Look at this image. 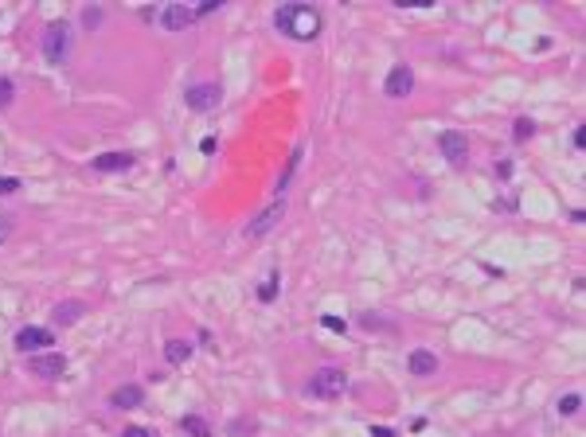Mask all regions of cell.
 Here are the masks:
<instances>
[{
    "mask_svg": "<svg viewBox=\"0 0 586 437\" xmlns=\"http://www.w3.org/2000/svg\"><path fill=\"white\" fill-rule=\"evenodd\" d=\"M274 24H278L282 35H289V40H298V43H313L321 35V12L313 4H301V0L282 4L274 12Z\"/></svg>",
    "mask_w": 586,
    "mask_h": 437,
    "instance_id": "cell-1",
    "label": "cell"
},
{
    "mask_svg": "<svg viewBox=\"0 0 586 437\" xmlns=\"http://www.w3.org/2000/svg\"><path fill=\"white\" fill-rule=\"evenodd\" d=\"M67 55H70V28L63 20L47 24V28H43V59H47L51 67H63Z\"/></svg>",
    "mask_w": 586,
    "mask_h": 437,
    "instance_id": "cell-2",
    "label": "cell"
},
{
    "mask_svg": "<svg viewBox=\"0 0 586 437\" xmlns=\"http://www.w3.org/2000/svg\"><path fill=\"white\" fill-rule=\"evenodd\" d=\"M305 390L313 398H325V402L328 398H340L348 390V375L340 367H321V371H313V379H309Z\"/></svg>",
    "mask_w": 586,
    "mask_h": 437,
    "instance_id": "cell-3",
    "label": "cell"
},
{
    "mask_svg": "<svg viewBox=\"0 0 586 437\" xmlns=\"http://www.w3.org/2000/svg\"><path fill=\"white\" fill-rule=\"evenodd\" d=\"M28 371L43 383H55L67 371V356L63 351H36V356H28Z\"/></svg>",
    "mask_w": 586,
    "mask_h": 437,
    "instance_id": "cell-4",
    "label": "cell"
},
{
    "mask_svg": "<svg viewBox=\"0 0 586 437\" xmlns=\"http://www.w3.org/2000/svg\"><path fill=\"white\" fill-rule=\"evenodd\" d=\"M219 98H223L219 82H196V86L184 90V102H188V109H196V113H208V109H215Z\"/></svg>",
    "mask_w": 586,
    "mask_h": 437,
    "instance_id": "cell-5",
    "label": "cell"
},
{
    "mask_svg": "<svg viewBox=\"0 0 586 437\" xmlns=\"http://www.w3.org/2000/svg\"><path fill=\"white\" fill-rule=\"evenodd\" d=\"M282 215H286V199L278 196L266 211H259V215H254V218L247 223V239H262V235H270V230H274V227L282 223Z\"/></svg>",
    "mask_w": 586,
    "mask_h": 437,
    "instance_id": "cell-6",
    "label": "cell"
},
{
    "mask_svg": "<svg viewBox=\"0 0 586 437\" xmlns=\"http://www.w3.org/2000/svg\"><path fill=\"white\" fill-rule=\"evenodd\" d=\"M438 149H442V157H446L454 168H461L469 160V137L457 133V129H446V133H438Z\"/></svg>",
    "mask_w": 586,
    "mask_h": 437,
    "instance_id": "cell-7",
    "label": "cell"
},
{
    "mask_svg": "<svg viewBox=\"0 0 586 437\" xmlns=\"http://www.w3.org/2000/svg\"><path fill=\"white\" fill-rule=\"evenodd\" d=\"M188 24H196V8H188V4H164L160 8V28L164 31H184Z\"/></svg>",
    "mask_w": 586,
    "mask_h": 437,
    "instance_id": "cell-8",
    "label": "cell"
},
{
    "mask_svg": "<svg viewBox=\"0 0 586 437\" xmlns=\"http://www.w3.org/2000/svg\"><path fill=\"white\" fill-rule=\"evenodd\" d=\"M387 98H407L410 90H415V70L407 67V63H395L391 67V74H387Z\"/></svg>",
    "mask_w": 586,
    "mask_h": 437,
    "instance_id": "cell-9",
    "label": "cell"
},
{
    "mask_svg": "<svg viewBox=\"0 0 586 437\" xmlns=\"http://www.w3.org/2000/svg\"><path fill=\"white\" fill-rule=\"evenodd\" d=\"M407 371L415 379H430V375H438V356L430 348H415L407 356Z\"/></svg>",
    "mask_w": 586,
    "mask_h": 437,
    "instance_id": "cell-10",
    "label": "cell"
},
{
    "mask_svg": "<svg viewBox=\"0 0 586 437\" xmlns=\"http://www.w3.org/2000/svg\"><path fill=\"white\" fill-rule=\"evenodd\" d=\"M133 164H137L133 152H102V157L90 160V168L94 172H130Z\"/></svg>",
    "mask_w": 586,
    "mask_h": 437,
    "instance_id": "cell-11",
    "label": "cell"
},
{
    "mask_svg": "<svg viewBox=\"0 0 586 437\" xmlns=\"http://www.w3.org/2000/svg\"><path fill=\"white\" fill-rule=\"evenodd\" d=\"M51 344H55L51 328H20L16 332V348L28 351V356H31V348H51Z\"/></svg>",
    "mask_w": 586,
    "mask_h": 437,
    "instance_id": "cell-12",
    "label": "cell"
},
{
    "mask_svg": "<svg viewBox=\"0 0 586 437\" xmlns=\"http://www.w3.org/2000/svg\"><path fill=\"white\" fill-rule=\"evenodd\" d=\"M86 312V305L82 301H59V305L51 308V320L59 328H70V324H79V317Z\"/></svg>",
    "mask_w": 586,
    "mask_h": 437,
    "instance_id": "cell-13",
    "label": "cell"
},
{
    "mask_svg": "<svg viewBox=\"0 0 586 437\" xmlns=\"http://www.w3.org/2000/svg\"><path fill=\"white\" fill-rule=\"evenodd\" d=\"M141 402H145V390L141 387H118L109 395V406L114 410H133V406H141Z\"/></svg>",
    "mask_w": 586,
    "mask_h": 437,
    "instance_id": "cell-14",
    "label": "cell"
},
{
    "mask_svg": "<svg viewBox=\"0 0 586 437\" xmlns=\"http://www.w3.org/2000/svg\"><path fill=\"white\" fill-rule=\"evenodd\" d=\"M164 359H169L172 367L188 363V359H192V344H188V340H169V344H164Z\"/></svg>",
    "mask_w": 586,
    "mask_h": 437,
    "instance_id": "cell-15",
    "label": "cell"
},
{
    "mask_svg": "<svg viewBox=\"0 0 586 437\" xmlns=\"http://www.w3.org/2000/svg\"><path fill=\"white\" fill-rule=\"evenodd\" d=\"M180 426H184V434H192V437H211V426H208L199 414H188Z\"/></svg>",
    "mask_w": 586,
    "mask_h": 437,
    "instance_id": "cell-16",
    "label": "cell"
},
{
    "mask_svg": "<svg viewBox=\"0 0 586 437\" xmlns=\"http://www.w3.org/2000/svg\"><path fill=\"white\" fill-rule=\"evenodd\" d=\"M298 164H301V149H293V152H289V164H286V172L278 176V188H274L278 196L289 188V180H293V172H298Z\"/></svg>",
    "mask_w": 586,
    "mask_h": 437,
    "instance_id": "cell-17",
    "label": "cell"
},
{
    "mask_svg": "<svg viewBox=\"0 0 586 437\" xmlns=\"http://www.w3.org/2000/svg\"><path fill=\"white\" fill-rule=\"evenodd\" d=\"M578 410H583V395H578V390H571V395L559 398V414H563V418L578 414Z\"/></svg>",
    "mask_w": 586,
    "mask_h": 437,
    "instance_id": "cell-18",
    "label": "cell"
},
{
    "mask_svg": "<svg viewBox=\"0 0 586 437\" xmlns=\"http://www.w3.org/2000/svg\"><path fill=\"white\" fill-rule=\"evenodd\" d=\"M274 297H278V273H270V278L259 285V301H266V305H270Z\"/></svg>",
    "mask_w": 586,
    "mask_h": 437,
    "instance_id": "cell-19",
    "label": "cell"
},
{
    "mask_svg": "<svg viewBox=\"0 0 586 437\" xmlns=\"http://www.w3.org/2000/svg\"><path fill=\"white\" fill-rule=\"evenodd\" d=\"M12 98H16V86H12V79H4V74H0V109H8Z\"/></svg>",
    "mask_w": 586,
    "mask_h": 437,
    "instance_id": "cell-20",
    "label": "cell"
},
{
    "mask_svg": "<svg viewBox=\"0 0 586 437\" xmlns=\"http://www.w3.org/2000/svg\"><path fill=\"white\" fill-rule=\"evenodd\" d=\"M532 133H536V121H527V118H520L516 125H512V137H516V141H527Z\"/></svg>",
    "mask_w": 586,
    "mask_h": 437,
    "instance_id": "cell-21",
    "label": "cell"
},
{
    "mask_svg": "<svg viewBox=\"0 0 586 437\" xmlns=\"http://www.w3.org/2000/svg\"><path fill=\"white\" fill-rule=\"evenodd\" d=\"M98 24H102V8H82V28L94 31Z\"/></svg>",
    "mask_w": 586,
    "mask_h": 437,
    "instance_id": "cell-22",
    "label": "cell"
},
{
    "mask_svg": "<svg viewBox=\"0 0 586 437\" xmlns=\"http://www.w3.org/2000/svg\"><path fill=\"white\" fill-rule=\"evenodd\" d=\"M12 191H20V180L16 176H0V196H12Z\"/></svg>",
    "mask_w": 586,
    "mask_h": 437,
    "instance_id": "cell-23",
    "label": "cell"
},
{
    "mask_svg": "<svg viewBox=\"0 0 586 437\" xmlns=\"http://www.w3.org/2000/svg\"><path fill=\"white\" fill-rule=\"evenodd\" d=\"M321 324H325L328 332H344V328H348V320H340V317H328V312H325V317H321Z\"/></svg>",
    "mask_w": 586,
    "mask_h": 437,
    "instance_id": "cell-24",
    "label": "cell"
},
{
    "mask_svg": "<svg viewBox=\"0 0 586 437\" xmlns=\"http://www.w3.org/2000/svg\"><path fill=\"white\" fill-rule=\"evenodd\" d=\"M121 437H157V434L145 429V426H125V429H121Z\"/></svg>",
    "mask_w": 586,
    "mask_h": 437,
    "instance_id": "cell-25",
    "label": "cell"
},
{
    "mask_svg": "<svg viewBox=\"0 0 586 437\" xmlns=\"http://www.w3.org/2000/svg\"><path fill=\"white\" fill-rule=\"evenodd\" d=\"M219 4H223V0H199V4H196V16H208V12H215Z\"/></svg>",
    "mask_w": 586,
    "mask_h": 437,
    "instance_id": "cell-26",
    "label": "cell"
},
{
    "mask_svg": "<svg viewBox=\"0 0 586 437\" xmlns=\"http://www.w3.org/2000/svg\"><path fill=\"white\" fill-rule=\"evenodd\" d=\"M399 8H430V4H434V0H395Z\"/></svg>",
    "mask_w": 586,
    "mask_h": 437,
    "instance_id": "cell-27",
    "label": "cell"
},
{
    "mask_svg": "<svg viewBox=\"0 0 586 437\" xmlns=\"http://www.w3.org/2000/svg\"><path fill=\"white\" fill-rule=\"evenodd\" d=\"M8 235H12V218H8V215H0V242L8 239Z\"/></svg>",
    "mask_w": 586,
    "mask_h": 437,
    "instance_id": "cell-28",
    "label": "cell"
},
{
    "mask_svg": "<svg viewBox=\"0 0 586 437\" xmlns=\"http://www.w3.org/2000/svg\"><path fill=\"white\" fill-rule=\"evenodd\" d=\"M371 437H395V429L391 426H371Z\"/></svg>",
    "mask_w": 586,
    "mask_h": 437,
    "instance_id": "cell-29",
    "label": "cell"
},
{
    "mask_svg": "<svg viewBox=\"0 0 586 437\" xmlns=\"http://www.w3.org/2000/svg\"><path fill=\"white\" fill-rule=\"evenodd\" d=\"M497 176H500V180L512 176V164H508V160H500V164H497Z\"/></svg>",
    "mask_w": 586,
    "mask_h": 437,
    "instance_id": "cell-30",
    "label": "cell"
},
{
    "mask_svg": "<svg viewBox=\"0 0 586 437\" xmlns=\"http://www.w3.org/2000/svg\"><path fill=\"white\" fill-rule=\"evenodd\" d=\"M500 207H504V211H512V207H516V199H512V196H504V199H497V211Z\"/></svg>",
    "mask_w": 586,
    "mask_h": 437,
    "instance_id": "cell-31",
    "label": "cell"
}]
</instances>
